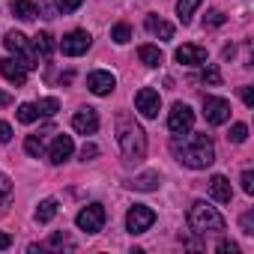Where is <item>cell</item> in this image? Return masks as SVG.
I'll return each instance as SVG.
<instances>
[{"mask_svg":"<svg viewBox=\"0 0 254 254\" xmlns=\"http://www.w3.org/2000/svg\"><path fill=\"white\" fill-rule=\"evenodd\" d=\"M18 120H21V123H33V120H39V111H36V105L24 102V105L18 108Z\"/></svg>","mask_w":254,"mask_h":254,"instance_id":"4316f807","label":"cell"},{"mask_svg":"<svg viewBox=\"0 0 254 254\" xmlns=\"http://www.w3.org/2000/svg\"><path fill=\"white\" fill-rule=\"evenodd\" d=\"M203 117L209 126H221L230 120V102L221 96H203Z\"/></svg>","mask_w":254,"mask_h":254,"instance_id":"52a82bcc","label":"cell"},{"mask_svg":"<svg viewBox=\"0 0 254 254\" xmlns=\"http://www.w3.org/2000/svg\"><path fill=\"white\" fill-rule=\"evenodd\" d=\"M239 227H242V233H248V236L254 233V212H251V209L239 218Z\"/></svg>","mask_w":254,"mask_h":254,"instance_id":"4dcf8cb0","label":"cell"},{"mask_svg":"<svg viewBox=\"0 0 254 254\" xmlns=\"http://www.w3.org/2000/svg\"><path fill=\"white\" fill-rule=\"evenodd\" d=\"M239 183H242V191L245 194H254V174L251 171H242V180Z\"/></svg>","mask_w":254,"mask_h":254,"instance_id":"d6a6232c","label":"cell"},{"mask_svg":"<svg viewBox=\"0 0 254 254\" xmlns=\"http://www.w3.org/2000/svg\"><path fill=\"white\" fill-rule=\"evenodd\" d=\"M138 57H141L144 66H159V63H162V51H159V45H141V48H138Z\"/></svg>","mask_w":254,"mask_h":254,"instance_id":"d6986e66","label":"cell"},{"mask_svg":"<svg viewBox=\"0 0 254 254\" xmlns=\"http://www.w3.org/2000/svg\"><path fill=\"white\" fill-rule=\"evenodd\" d=\"M209 194H212V200H218V203H230V197H233V189H230L227 177L215 174V177L209 180Z\"/></svg>","mask_w":254,"mask_h":254,"instance_id":"2e32d148","label":"cell"},{"mask_svg":"<svg viewBox=\"0 0 254 254\" xmlns=\"http://www.w3.org/2000/svg\"><path fill=\"white\" fill-rule=\"evenodd\" d=\"M12 102V96L9 93H3V90H0V105H9Z\"/></svg>","mask_w":254,"mask_h":254,"instance_id":"60d3db41","label":"cell"},{"mask_svg":"<svg viewBox=\"0 0 254 254\" xmlns=\"http://www.w3.org/2000/svg\"><path fill=\"white\" fill-rule=\"evenodd\" d=\"M186 218H189V227H191L194 233H200V236H206V233H221V230H224L221 212H215V206H206L203 200L191 203V209H189Z\"/></svg>","mask_w":254,"mask_h":254,"instance_id":"3957f363","label":"cell"},{"mask_svg":"<svg viewBox=\"0 0 254 254\" xmlns=\"http://www.w3.org/2000/svg\"><path fill=\"white\" fill-rule=\"evenodd\" d=\"M227 138H230L233 144H245V138H248V126H245V123H233Z\"/></svg>","mask_w":254,"mask_h":254,"instance_id":"484cf974","label":"cell"},{"mask_svg":"<svg viewBox=\"0 0 254 254\" xmlns=\"http://www.w3.org/2000/svg\"><path fill=\"white\" fill-rule=\"evenodd\" d=\"M147 30L153 33V36H159V39H174V24H168L165 18H156V15H147Z\"/></svg>","mask_w":254,"mask_h":254,"instance_id":"e0dca14e","label":"cell"},{"mask_svg":"<svg viewBox=\"0 0 254 254\" xmlns=\"http://www.w3.org/2000/svg\"><path fill=\"white\" fill-rule=\"evenodd\" d=\"M51 245H54V248H60V245H69V248H72V239H69L66 233H54V236H51Z\"/></svg>","mask_w":254,"mask_h":254,"instance_id":"d590c367","label":"cell"},{"mask_svg":"<svg viewBox=\"0 0 254 254\" xmlns=\"http://www.w3.org/2000/svg\"><path fill=\"white\" fill-rule=\"evenodd\" d=\"M218 254H239V245L230 242V239H221L218 242Z\"/></svg>","mask_w":254,"mask_h":254,"instance_id":"e575fe53","label":"cell"},{"mask_svg":"<svg viewBox=\"0 0 254 254\" xmlns=\"http://www.w3.org/2000/svg\"><path fill=\"white\" fill-rule=\"evenodd\" d=\"M111 39H114L117 45H126V42L132 39V27H129V24H117V27L111 30Z\"/></svg>","mask_w":254,"mask_h":254,"instance_id":"d4e9b609","label":"cell"},{"mask_svg":"<svg viewBox=\"0 0 254 254\" xmlns=\"http://www.w3.org/2000/svg\"><path fill=\"white\" fill-rule=\"evenodd\" d=\"M200 3H203V0H177V15H180V21L189 24L191 15H194V9H197Z\"/></svg>","mask_w":254,"mask_h":254,"instance_id":"ffe728a7","label":"cell"},{"mask_svg":"<svg viewBox=\"0 0 254 254\" xmlns=\"http://www.w3.org/2000/svg\"><path fill=\"white\" fill-rule=\"evenodd\" d=\"M9 138H12L9 123H3V120H0V144H9Z\"/></svg>","mask_w":254,"mask_h":254,"instance_id":"8d00e7d4","label":"cell"},{"mask_svg":"<svg viewBox=\"0 0 254 254\" xmlns=\"http://www.w3.org/2000/svg\"><path fill=\"white\" fill-rule=\"evenodd\" d=\"M81 3H84V0H60V9H63V12H75Z\"/></svg>","mask_w":254,"mask_h":254,"instance_id":"74e56055","label":"cell"},{"mask_svg":"<svg viewBox=\"0 0 254 254\" xmlns=\"http://www.w3.org/2000/svg\"><path fill=\"white\" fill-rule=\"evenodd\" d=\"M239 96H242V102H245L248 108L254 105V93H251V87H242V90H239Z\"/></svg>","mask_w":254,"mask_h":254,"instance_id":"f35d334b","label":"cell"},{"mask_svg":"<svg viewBox=\"0 0 254 254\" xmlns=\"http://www.w3.org/2000/svg\"><path fill=\"white\" fill-rule=\"evenodd\" d=\"M72 129H75L78 135H93V132L99 129V114H96V108H81V111L72 117Z\"/></svg>","mask_w":254,"mask_h":254,"instance_id":"8fae6325","label":"cell"},{"mask_svg":"<svg viewBox=\"0 0 254 254\" xmlns=\"http://www.w3.org/2000/svg\"><path fill=\"white\" fill-rule=\"evenodd\" d=\"M33 45H36V54H42V57H51L54 54V36L51 33H39L36 39H33Z\"/></svg>","mask_w":254,"mask_h":254,"instance_id":"7402d4cb","label":"cell"},{"mask_svg":"<svg viewBox=\"0 0 254 254\" xmlns=\"http://www.w3.org/2000/svg\"><path fill=\"white\" fill-rule=\"evenodd\" d=\"M174 57L183 66H200V63H206V48H200V45H180Z\"/></svg>","mask_w":254,"mask_h":254,"instance_id":"5bb4252c","label":"cell"},{"mask_svg":"<svg viewBox=\"0 0 254 254\" xmlns=\"http://www.w3.org/2000/svg\"><path fill=\"white\" fill-rule=\"evenodd\" d=\"M99 156V147L96 144H84L81 147V162H90V159H96Z\"/></svg>","mask_w":254,"mask_h":254,"instance_id":"836d02e7","label":"cell"},{"mask_svg":"<svg viewBox=\"0 0 254 254\" xmlns=\"http://www.w3.org/2000/svg\"><path fill=\"white\" fill-rule=\"evenodd\" d=\"M24 150H27V156H33V159H39V156H42V141H39L36 135H30V138L24 141Z\"/></svg>","mask_w":254,"mask_h":254,"instance_id":"f546056e","label":"cell"},{"mask_svg":"<svg viewBox=\"0 0 254 254\" xmlns=\"http://www.w3.org/2000/svg\"><path fill=\"white\" fill-rule=\"evenodd\" d=\"M12 15L21 18V21H33L39 15L36 3H30V0H12Z\"/></svg>","mask_w":254,"mask_h":254,"instance_id":"ac0fdd59","label":"cell"},{"mask_svg":"<svg viewBox=\"0 0 254 254\" xmlns=\"http://www.w3.org/2000/svg\"><path fill=\"white\" fill-rule=\"evenodd\" d=\"M171 153H174L177 162H183L191 171H203V168H209L215 162V147H212L209 135H189V132H183V135H177L171 141Z\"/></svg>","mask_w":254,"mask_h":254,"instance_id":"6da1fadb","label":"cell"},{"mask_svg":"<svg viewBox=\"0 0 254 254\" xmlns=\"http://www.w3.org/2000/svg\"><path fill=\"white\" fill-rule=\"evenodd\" d=\"M9 197H12V180L6 174H0V212H6Z\"/></svg>","mask_w":254,"mask_h":254,"instance_id":"603a6c76","label":"cell"},{"mask_svg":"<svg viewBox=\"0 0 254 254\" xmlns=\"http://www.w3.org/2000/svg\"><path fill=\"white\" fill-rule=\"evenodd\" d=\"M54 215H57V200L48 197V200H42V203L36 206V221H39V224H48Z\"/></svg>","mask_w":254,"mask_h":254,"instance_id":"44dd1931","label":"cell"},{"mask_svg":"<svg viewBox=\"0 0 254 254\" xmlns=\"http://www.w3.org/2000/svg\"><path fill=\"white\" fill-rule=\"evenodd\" d=\"M0 75H3L9 84H15V87H24V81H27V69L18 60H9V57L0 60Z\"/></svg>","mask_w":254,"mask_h":254,"instance_id":"4fadbf2b","label":"cell"},{"mask_svg":"<svg viewBox=\"0 0 254 254\" xmlns=\"http://www.w3.org/2000/svg\"><path fill=\"white\" fill-rule=\"evenodd\" d=\"M221 24H224V15H221L218 9H215V12H209V15L203 18V27H221Z\"/></svg>","mask_w":254,"mask_h":254,"instance_id":"1f68e13d","label":"cell"},{"mask_svg":"<svg viewBox=\"0 0 254 254\" xmlns=\"http://www.w3.org/2000/svg\"><path fill=\"white\" fill-rule=\"evenodd\" d=\"M203 84H209V87H218V84H221L218 66H206V69H203Z\"/></svg>","mask_w":254,"mask_h":254,"instance_id":"f1b7e54d","label":"cell"},{"mask_svg":"<svg viewBox=\"0 0 254 254\" xmlns=\"http://www.w3.org/2000/svg\"><path fill=\"white\" fill-rule=\"evenodd\" d=\"M105 206L102 203H90V206H84L81 212H78V218H75V224L84 230V233H99L102 227H105Z\"/></svg>","mask_w":254,"mask_h":254,"instance_id":"5b68a950","label":"cell"},{"mask_svg":"<svg viewBox=\"0 0 254 254\" xmlns=\"http://www.w3.org/2000/svg\"><path fill=\"white\" fill-rule=\"evenodd\" d=\"M156 224V212L150 209V206H132L129 212H126V230L129 233H144V230H150Z\"/></svg>","mask_w":254,"mask_h":254,"instance_id":"8992f818","label":"cell"},{"mask_svg":"<svg viewBox=\"0 0 254 254\" xmlns=\"http://www.w3.org/2000/svg\"><path fill=\"white\" fill-rule=\"evenodd\" d=\"M87 87H90V93H96V96H108V93H114V87H117V78L111 75V72H90V78H87Z\"/></svg>","mask_w":254,"mask_h":254,"instance_id":"7c38bea8","label":"cell"},{"mask_svg":"<svg viewBox=\"0 0 254 254\" xmlns=\"http://www.w3.org/2000/svg\"><path fill=\"white\" fill-rule=\"evenodd\" d=\"M36 111H39V117H54L60 111V102L57 99H39L36 102Z\"/></svg>","mask_w":254,"mask_h":254,"instance_id":"cb8c5ba5","label":"cell"},{"mask_svg":"<svg viewBox=\"0 0 254 254\" xmlns=\"http://www.w3.org/2000/svg\"><path fill=\"white\" fill-rule=\"evenodd\" d=\"M72 150H75L72 138H69V135H57V138H54V144H51V150H48L51 165H63V162L72 156Z\"/></svg>","mask_w":254,"mask_h":254,"instance_id":"9a60e30c","label":"cell"},{"mask_svg":"<svg viewBox=\"0 0 254 254\" xmlns=\"http://www.w3.org/2000/svg\"><path fill=\"white\" fill-rule=\"evenodd\" d=\"M135 108L144 114V117H159V111H162V96H159V90H153V87H141L138 90V96H135Z\"/></svg>","mask_w":254,"mask_h":254,"instance_id":"30bf717a","label":"cell"},{"mask_svg":"<svg viewBox=\"0 0 254 254\" xmlns=\"http://www.w3.org/2000/svg\"><path fill=\"white\" fill-rule=\"evenodd\" d=\"M90 33L87 30H72V33H66L63 39H60V51L66 54V57H78V54H87V48H90Z\"/></svg>","mask_w":254,"mask_h":254,"instance_id":"9c48e42d","label":"cell"},{"mask_svg":"<svg viewBox=\"0 0 254 254\" xmlns=\"http://www.w3.org/2000/svg\"><path fill=\"white\" fill-rule=\"evenodd\" d=\"M9 245H12V239H9L3 230H0V251H3V248H9Z\"/></svg>","mask_w":254,"mask_h":254,"instance_id":"ab89813d","label":"cell"},{"mask_svg":"<svg viewBox=\"0 0 254 254\" xmlns=\"http://www.w3.org/2000/svg\"><path fill=\"white\" fill-rule=\"evenodd\" d=\"M191 126H194V111L183 102H177L168 114V129L174 135H183V132H191Z\"/></svg>","mask_w":254,"mask_h":254,"instance_id":"ba28073f","label":"cell"},{"mask_svg":"<svg viewBox=\"0 0 254 254\" xmlns=\"http://www.w3.org/2000/svg\"><path fill=\"white\" fill-rule=\"evenodd\" d=\"M117 144H120L126 162H141L147 156V135L135 123V117H129L126 111L117 114Z\"/></svg>","mask_w":254,"mask_h":254,"instance_id":"7a4b0ae2","label":"cell"},{"mask_svg":"<svg viewBox=\"0 0 254 254\" xmlns=\"http://www.w3.org/2000/svg\"><path fill=\"white\" fill-rule=\"evenodd\" d=\"M132 186H135V189H144V191H150V189H156V186H159V174H144V177H138Z\"/></svg>","mask_w":254,"mask_h":254,"instance_id":"83f0119b","label":"cell"},{"mask_svg":"<svg viewBox=\"0 0 254 254\" xmlns=\"http://www.w3.org/2000/svg\"><path fill=\"white\" fill-rule=\"evenodd\" d=\"M3 45H6L12 54H18V57H21L18 63H21L24 69H36V66H39V63H36V54H33V48H30V42H27V36H24V33H18V30L6 33Z\"/></svg>","mask_w":254,"mask_h":254,"instance_id":"277c9868","label":"cell"}]
</instances>
